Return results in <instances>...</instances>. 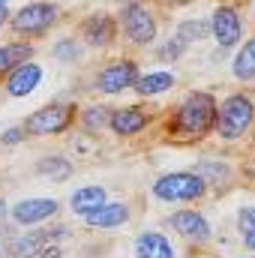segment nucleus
Returning <instances> with one entry per match:
<instances>
[{
	"instance_id": "obj_1",
	"label": "nucleus",
	"mask_w": 255,
	"mask_h": 258,
	"mask_svg": "<svg viewBox=\"0 0 255 258\" xmlns=\"http://www.w3.org/2000/svg\"><path fill=\"white\" fill-rule=\"evenodd\" d=\"M216 129V96L207 90H189L171 111L165 135L174 144H195Z\"/></svg>"
},
{
	"instance_id": "obj_2",
	"label": "nucleus",
	"mask_w": 255,
	"mask_h": 258,
	"mask_svg": "<svg viewBox=\"0 0 255 258\" xmlns=\"http://www.w3.org/2000/svg\"><path fill=\"white\" fill-rule=\"evenodd\" d=\"M255 123V96L246 90L228 93L222 102H216V135L222 141H237L243 138L249 126Z\"/></svg>"
},
{
	"instance_id": "obj_3",
	"label": "nucleus",
	"mask_w": 255,
	"mask_h": 258,
	"mask_svg": "<svg viewBox=\"0 0 255 258\" xmlns=\"http://www.w3.org/2000/svg\"><path fill=\"white\" fill-rule=\"evenodd\" d=\"M57 6L54 3H27L21 9H15L9 15V30L15 39H24V42H33L39 36H45L54 24H57Z\"/></svg>"
},
{
	"instance_id": "obj_4",
	"label": "nucleus",
	"mask_w": 255,
	"mask_h": 258,
	"mask_svg": "<svg viewBox=\"0 0 255 258\" xmlns=\"http://www.w3.org/2000/svg\"><path fill=\"white\" fill-rule=\"evenodd\" d=\"M207 195V183L195 171H171L153 180V198L165 204H183V201H198Z\"/></svg>"
},
{
	"instance_id": "obj_5",
	"label": "nucleus",
	"mask_w": 255,
	"mask_h": 258,
	"mask_svg": "<svg viewBox=\"0 0 255 258\" xmlns=\"http://www.w3.org/2000/svg\"><path fill=\"white\" fill-rule=\"evenodd\" d=\"M78 117V105L75 102H48L42 108H36L27 120H24V132L45 138V135H63L75 126Z\"/></svg>"
},
{
	"instance_id": "obj_6",
	"label": "nucleus",
	"mask_w": 255,
	"mask_h": 258,
	"mask_svg": "<svg viewBox=\"0 0 255 258\" xmlns=\"http://www.w3.org/2000/svg\"><path fill=\"white\" fill-rule=\"evenodd\" d=\"M120 30L132 45L138 48H147L153 45V39L159 36V24H156V15L150 12L147 3L141 0H129L126 6L120 9Z\"/></svg>"
},
{
	"instance_id": "obj_7",
	"label": "nucleus",
	"mask_w": 255,
	"mask_h": 258,
	"mask_svg": "<svg viewBox=\"0 0 255 258\" xmlns=\"http://www.w3.org/2000/svg\"><path fill=\"white\" fill-rule=\"evenodd\" d=\"M141 78V69L135 60H114V63L102 66L96 72V81L93 87L105 96H114V93H123V90H132L135 81Z\"/></svg>"
},
{
	"instance_id": "obj_8",
	"label": "nucleus",
	"mask_w": 255,
	"mask_h": 258,
	"mask_svg": "<svg viewBox=\"0 0 255 258\" xmlns=\"http://www.w3.org/2000/svg\"><path fill=\"white\" fill-rule=\"evenodd\" d=\"M210 36L216 39V45L222 51L237 48V42L243 36V18H240V12L234 6H228V3L216 6L213 9V18H210Z\"/></svg>"
},
{
	"instance_id": "obj_9",
	"label": "nucleus",
	"mask_w": 255,
	"mask_h": 258,
	"mask_svg": "<svg viewBox=\"0 0 255 258\" xmlns=\"http://www.w3.org/2000/svg\"><path fill=\"white\" fill-rule=\"evenodd\" d=\"M78 39L90 48H108L117 39V21L105 12H93L78 24Z\"/></svg>"
},
{
	"instance_id": "obj_10",
	"label": "nucleus",
	"mask_w": 255,
	"mask_h": 258,
	"mask_svg": "<svg viewBox=\"0 0 255 258\" xmlns=\"http://www.w3.org/2000/svg\"><path fill=\"white\" fill-rule=\"evenodd\" d=\"M60 213V201L54 198H24L9 210V219L15 225H39L45 219H54Z\"/></svg>"
},
{
	"instance_id": "obj_11",
	"label": "nucleus",
	"mask_w": 255,
	"mask_h": 258,
	"mask_svg": "<svg viewBox=\"0 0 255 258\" xmlns=\"http://www.w3.org/2000/svg\"><path fill=\"white\" fill-rule=\"evenodd\" d=\"M168 225H171V231H177L183 240H189V243H204V240H210V222L204 219V213H198V210H177V213H171L168 216Z\"/></svg>"
},
{
	"instance_id": "obj_12",
	"label": "nucleus",
	"mask_w": 255,
	"mask_h": 258,
	"mask_svg": "<svg viewBox=\"0 0 255 258\" xmlns=\"http://www.w3.org/2000/svg\"><path fill=\"white\" fill-rule=\"evenodd\" d=\"M66 234H69V231H66L63 225H51V228H30V231H24V234H18V237H15L12 252H15L18 258H30V255H36L39 249L51 246L54 240L66 237Z\"/></svg>"
},
{
	"instance_id": "obj_13",
	"label": "nucleus",
	"mask_w": 255,
	"mask_h": 258,
	"mask_svg": "<svg viewBox=\"0 0 255 258\" xmlns=\"http://www.w3.org/2000/svg\"><path fill=\"white\" fill-rule=\"evenodd\" d=\"M42 78H45V69H42L39 63H33V60H27V63L15 66V69L6 75L3 87H6V93H9V96L21 99V96H30V93L42 84Z\"/></svg>"
},
{
	"instance_id": "obj_14",
	"label": "nucleus",
	"mask_w": 255,
	"mask_h": 258,
	"mask_svg": "<svg viewBox=\"0 0 255 258\" xmlns=\"http://www.w3.org/2000/svg\"><path fill=\"white\" fill-rule=\"evenodd\" d=\"M87 228H99V231H111V228H120L129 222V204L126 201H105L99 204L96 210L84 213L81 216Z\"/></svg>"
},
{
	"instance_id": "obj_15",
	"label": "nucleus",
	"mask_w": 255,
	"mask_h": 258,
	"mask_svg": "<svg viewBox=\"0 0 255 258\" xmlns=\"http://www.w3.org/2000/svg\"><path fill=\"white\" fill-rule=\"evenodd\" d=\"M150 126V114L141 108V105H126V108H114L111 117H108V129L120 138H129V135H138Z\"/></svg>"
},
{
	"instance_id": "obj_16",
	"label": "nucleus",
	"mask_w": 255,
	"mask_h": 258,
	"mask_svg": "<svg viewBox=\"0 0 255 258\" xmlns=\"http://www.w3.org/2000/svg\"><path fill=\"white\" fill-rule=\"evenodd\" d=\"M135 258H174V243L162 231H141L135 237Z\"/></svg>"
},
{
	"instance_id": "obj_17",
	"label": "nucleus",
	"mask_w": 255,
	"mask_h": 258,
	"mask_svg": "<svg viewBox=\"0 0 255 258\" xmlns=\"http://www.w3.org/2000/svg\"><path fill=\"white\" fill-rule=\"evenodd\" d=\"M33 57V42H24V39H15V42H6L0 45V78H6L15 66L27 63Z\"/></svg>"
},
{
	"instance_id": "obj_18",
	"label": "nucleus",
	"mask_w": 255,
	"mask_h": 258,
	"mask_svg": "<svg viewBox=\"0 0 255 258\" xmlns=\"http://www.w3.org/2000/svg\"><path fill=\"white\" fill-rule=\"evenodd\" d=\"M108 201V195L102 186H96V183H90V186H81V189H75L72 198H69V210L72 213H78V216H84V213H90V210H96L99 204H105Z\"/></svg>"
},
{
	"instance_id": "obj_19",
	"label": "nucleus",
	"mask_w": 255,
	"mask_h": 258,
	"mask_svg": "<svg viewBox=\"0 0 255 258\" xmlns=\"http://www.w3.org/2000/svg\"><path fill=\"white\" fill-rule=\"evenodd\" d=\"M72 162H69V156L63 153H51V156H42L39 162H36V174H42V177H48V180H54V183H63L72 177Z\"/></svg>"
},
{
	"instance_id": "obj_20",
	"label": "nucleus",
	"mask_w": 255,
	"mask_h": 258,
	"mask_svg": "<svg viewBox=\"0 0 255 258\" xmlns=\"http://www.w3.org/2000/svg\"><path fill=\"white\" fill-rule=\"evenodd\" d=\"M231 72L237 81H255V36L237 48V54L231 60Z\"/></svg>"
},
{
	"instance_id": "obj_21",
	"label": "nucleus",
	"mask_w": 255,
	"mask_h": 258,
	"mask_svg": "<svg viewBox=\"0 0 255 258\" xmlns=\"http://www.w3.org/2000/svg\"><path fill=\"white\" fill-rule=\"evenodd\" d=\"M174 75L171 72H150V75H141L138 81H135V93L138 96H156V93H165V90H171L174 87Z\"/></svg>"
},
{
	"instance_id": "obj_22",
	"label": "nucleus",
	"mask_w": 255,
	"mask_h": 258,
	"mask_svg": "<svg viewBox=\"0 0 255 258\" xmlns=\"http://www.w3.org/2000/svg\"><path fill=\"white\" fill-rule=\"evenodd\" d=\"M108 117H111V108L108 105H87L75 123L84 129V132H96V129H108Z\"/></svg>"
},
{
	"instance_id": "obj_23",
	"label": "nucleus",
	"mask_w": 255,
	"mask_h": 258,
	"mask_svg": "<svg viewBox=\"0 0 255 258\" xmlns=\"http://www.w3.org/2000/svg\"><path fill=\"white\" fill-rule=\"evenodd\" d=\"M195 174H201L204 183H216V186H225V183H231V177H234V171H231L225 162H216V159H204V162H198Z\"/></svg>"
},
{
	"instance_id": "obj_24",
	"label": "nucleus",
	"mask_w": 255,
	"mask_h": 258,
	"mask_svg": "<svg viewBox=\"0 0 255 258\" xmlns=\"http://www.w3.org/2000/svg\"><path fill=\"white\" fill-rule=\"evenodd\" d=\"M180 42H201V39H207L210 36V21H204V18H192V21H180L177 24V33H174Z\"/></svg>"
},
{
	"instance_id": "obj_25",
	"label": "nucleus",
	"mask_w": 255,
	"mask_h": 258,
	"mask_svg": "<svg viewBox=\"0 0 255 258\" xmlns=\"http://www.w3.org/2000/svg\"><path fill=\"white\" fill-rule=\"evenodd\" d=\"M81 54H84V51H81V42H78V39H69V36H66V39H60V42L54 45V57H57L60 63H78Z\"/></svg>"
},
{
	"instance_id": "obj_26",
	"label": "nucleus",
	"mask_w": 255,
	"mask_h": 258,
	"mask_svg": "<svg viewBox=\"0 0 255 258\" xmlns=\"http://www.w3.org/2000/svg\"><path fill=\"white\" fill-rule=\"evenodd\" d=\"M183 51H186V42H180L177 36H171V39H165V45H159L156 60H162V63H174V60L183 57Z\"/></svg>"
},
{
	"instance_id": "obj_27",
	"label": "nucleus",
	"mask_w": 255,
	"mask_h": 258,
	"mask_svg": "<svg viewBox=\"0 0 255 258\" xmlns=\"http://www.w3.org/2000/svg\"><path fill=\"white\" fill-rule=\"evenodd\" d=\"M237 231L246 237V234H255V207L252 204H246V207H240L237 210Z\"/></svg>"
},
{
	"instance_id": "obj_28",
	"label": "nucleus",
	"mask_w": 255,
	"mask_h": 258,
	"mask_svg": "<svg viewBox=\"0 0 255 258\" xmlns=\"http://www.w3.org/2000/svg\"><path fill=\"white\" fill-rule=\"evenodd\" d=\"M24 138H27L24 126H12V129H6V132L0 135V144H3V147H15V144H21Z\"/></svg>"
},
{
	"instance_id": "obj_29",
	"label": "nucleus",
	"mask_w": 255,
	"mask_h": 258,
	"mask_svg": "<svg viewBox=\"0 0 255 258\" xmlns=\"http://www.w3.org/2000/svg\"><path fill=\"white\" fill-rule=\"evenodd\" d=\"M9 15H12V12H9V6H6V0H0V30L6 27V21H9Z\"/></svg>"
},
{
	"instance_id": "obj_30",
	"label": "nucleus",
	"mask_w": 255,
	"mask_h": 258,
	"mask_svg": "<svg viewBox=\"0 0 255 258\" xmlns=\"http://www.w3.org/2000/svg\"><path fill=\"white\" fill-rule=\"evenodd\" d=\"M243 177H249V180L255 183V159H249V162L243 165Z\"/></svg>"
},
{
	"instance_id": "obj_31",
	"label": "nucleus",
	"mask_w": 255,
	"mask_h": 258,
	"mask_svg": "<svg viewBox=\"0 0 255 258\" xmlns=\"http://www.w3.org/2000/svg\"><path fill=\"white\" fill-rule=\"evenodd\" d=\"M243 246H246V249H252V252H255V234H246V237H243Z\"/></svg>"
},
{
	"instance_id": "obj_32",
	"label": "nucleus",
	"mask_w": 255,
	"mask_h": 258,
	"mask_svg": "<svg viewBox=\"0 0 255 258\" xmlns=\"http://www.w3.org/2000/svg\"><path fill=\"white\" fill-rule=\"evenodd\" d=\"M6 216H9V207H6V201H3V198H0V222H3V219H6Z\"/></svg>"
},
{
	"instance_id": "obj_33",
	"label": "nucleus",
	"mask_w": 255,
	"mask_h": 258,
	"mask_svg": "<svg viewBox=\"0 0 255 258\" xmlns=\"http://www.w3.org/2000/svg\"><path fill=\"white\" fill-rule=\"evenodd\" d=\"M165 3H177V6H186V3H192V0H165Z\"/></svg>"
},
{
	"instance_id": "obj_34",
	"label": "nucleus",
	"mask_w": 255,
	"mask_h": 258,
	"mask_svg": "<svg viewBox=\"0 0 255 258\" xmlns=\"http://www.w3.org/2000/svg\"><path fill=\"white\" fill-rule=\"evenodd\" d=\"M249 258H255V255H249Z\"/></svg>"
}]
</instances>
